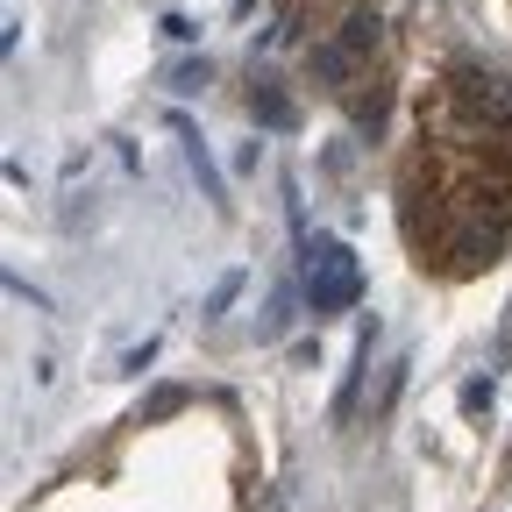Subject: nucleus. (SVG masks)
<instances>
[{
  "mask_svg": "<svg viewBox=\"0 0 512 512\" xmlns=\"http://www.w3.org/2000/svg\"><path fill=\"white\" fill-rule=\"evenodd\" d=\"M356 292H363V271H356L349 242L313 235L306 242V299H313V313H342V306H356Z\"/></svg>",
  "mask_w": 512,
  "mask_h": 512,
  "instance_id": "f257e3e1",
  "label": "nucleus"
},
{
  "mask_svg": "<svg viewBox=\"0 0 512 512\" xmlns=\"http://www.w3.org/2000/svg\"><path fill=\"white\" fill-rule=\"evenodd\" d=\"M249 114L264 121V128H299V107L278 79H249Z\"/></svg>",
  "mask_w": 512,
  "mask_h": 512,
  "instance_id": "f03ea898",
  "label": "nucleus"
},
{
  "mask_svg": "<svg viewBox=\"0 0 512 512\" xmlns=\"http://www.w3.org/2000/svg\"><path fill=\"white\" fill-rule=\"evenodd\" d=\"M370 342H377V320H363V335H356V370L342 377V399H335V413H356V392H363V370H370Z\"/></svg>",
  "mask_w": 512,
  "mask_h": 512,
  "instance_id": "7ed1b4c3",
  "label": "nucleus"
},
{
  "mask_svg": "<svg viewBox=\"0 0 512 512\" xmlns=\"http://www.w3.org/2000/svg\"><path fill=\"white\" fill-rule=\"evenodd\" d=\"M406 370H413L406 356H399V363H384V384H377V399H370V420H384V413H392V399H399V384H406Z\"/></svg>",
  "mask_w": 512,
  "mask_h": 512,
  "instance_id": "20e7f679",
  "label": "nucleus"
},
{
  "mask_svg": "<svg viewBox=\"0 0 512 512\" xmlns=\"http://www.w3.org/2000/svg\"><path fill=\"white\" fill-rule=\"evenodd\" d=\"M164 79H171V93H200V86H207V57H200V64H171Z\"/></svg>",
  "mask_w": 512,
  "mask_h": 512,
  "instance_id": "39448f33",
  "label": "nucleus"
},
{
  "mask_svg": "<svg viewBox=\"0 0 512 512\" xmlns=\"http://www.w3.org/2000/svg\"><path fill=\"white\" fill-rule=\"evenodd\" d=\"M463 413H491V377H470L463 384Z\"/></svg>",
  "mask_w": 512,
  "mask_h": 512,
  "instance_id": "423d86ee",
  "label": "nucleus"
},
{
  "mask_svg": "<svg viewBox=\"0 0 512 512\" xmlns=\"http://www.w3.org/2000/svg\"><path fill=\"white\" fill-rule=\"evenodd\" d=\"M235 292H242V271H228V278L214 285V299H207V313H228V306H235Z\"/></svg>",
  "mask_w": 512,
  "mask_h": 512,
  "instance_id": "0eeeda50",
  "label": "nucleus"
}]
</instances>
